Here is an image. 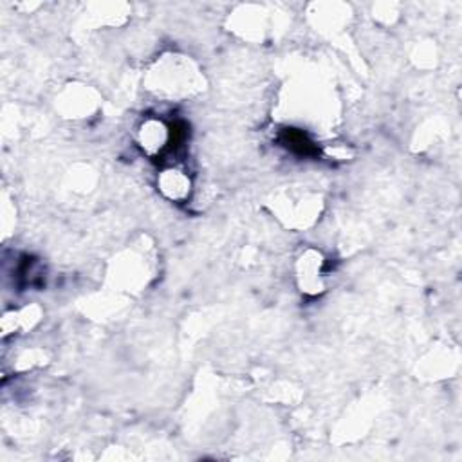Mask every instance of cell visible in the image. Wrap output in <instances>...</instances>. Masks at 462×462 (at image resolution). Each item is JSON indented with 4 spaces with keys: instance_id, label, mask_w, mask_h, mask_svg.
I'll use <instances>...</instances> for the list:
<instances>
[{
    "instance_id": "1",
    "label": "cell",
    "mask_w": 462,
    "mask_h": 462,
    "mask_svg": "<svg viewBox=\"0 0 462 462\" xmlns=\"http://www.w3.org/2000/svg\"><path fill=\"white\" fill-rule=\"evenodd\" d=\"M284 145L287 148H291L293 152L300 154V156H316L318 154V148L314 147V143L307 138L303 132H298V130H289L284 134Z\"/></svg>"
}]
</instances>
